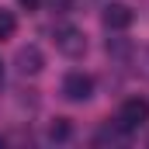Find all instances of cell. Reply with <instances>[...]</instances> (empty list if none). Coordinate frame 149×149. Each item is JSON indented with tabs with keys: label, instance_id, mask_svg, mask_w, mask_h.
Wrapping results in <instances>:
<instances>
[{
	"label": "cell",
	"instance_id": "obj_7",
	"mask_svg": "<svg viewBox=\"0 0 149 149\" xmlns=\"http://www.w3.org/2000/svg\"><path fill=\"white\" fill-rule=\"evenodd\" d=\"M14 31H17V17H14L10 10L0 7V38H10Z\"/></svg>",
	"mask_w": 149,
	"mask_h": 149
},
{
	"label": "cell",
	"instance_id": "obj_9",
	"mask_svg": "<svg viewBox=\"0 0 149 149\" xmlns=\"http://www.w3.org/2000/svg\"><path fill=\"white\" fill-rule=\"evenodd\" d=\"M17 3H21V7H28V10H35V7H38V0H17Z\"/></svg>",
	"mask_w": 149,
	"mask_h": 149
},
{
	"label": "cell",
	"instance_id": "obj_3",
	"mask_svg": "<svg viewBox=\"0 0 149 149\" xmlns=\"http://www.w3.org/2000/svg\"><path fill=\"white\" fill-rule=\"evenodd\" d=\"M63 97L66 101H73V104H83V101H90L94 97V80L87 73H66V80H63Z\"/></svg>",
	"mask_w": 149,
	"mask_h": 149
},
{
	"label": "cell",
	"instance_id": "obj_6",
	"mask_svg": "<svg viewBox=\"0 0 149 149\" xmlns=\"http://www.w3.org/2000/svg\"><path fill=\"white\" fill-rule=\"evenodd\" d=\"M70 135H73V125H70L66 118H56V121L49 125V139H52V142H66Z\"/></svg>",
	"mask_w": 149,
	"mask_h": 149
},
{
	"label": "cell",
	"instance_id": "obj_10",
	"mask_svg": "<svg viewBox=\"0 0 149 149\" xmlns=\"http://www.w3.org/2000/svg\"><path fill=\"white\" fill-rule=\"evenodd\" d=\"M0 83H3V63H0Z\"/></svg>",
	"mask_w": 149,
	"mask_h": 149
},
{
	"label": "cell",
	"instance_id": "obj_4",
	"mask_svg": "<svg viewBox=\"0 0 149 149\" xmlns=\"http://www.w3.org/2000/svg\"><path fill=\"white\" fill-rule=\"evenodd\" d=\"M14 66H17V73H21V76L42 73V66H45L42 49H38V45H21V49H17V56H14Z\"/></svg>",
	"mask_w": 149,
	"mask_h": 149
},
{
	"label": "cell",
	"instance_id": "obj_2",
	"mask_svg": "<svg viewBox=\"0 0 149 149\" xmlns=\"http://www.w3.org/2000/svg\"><path fill=\"white\" fill-rule=\"evenodd\" d=\"M146 121H149V101L128 97V101L121 104V111H118V128H121V132H135V128H142Z\"/></svg>",
	"mask_w": 149,
	"mask_h": 149
},
{
	"label": "cell",
	"instance_id": "obj_1",
	"mask_svg": "<svg viewBox=\"0 0 149 149\" xmlns=\"http://www.w3.org/2000/svg\"><path fill=\"white\" fill-rule=\"evenodd\" d=\"M52 42H56V49H59L63 56H70V59H80V56L87 52V38H83V31L73 28V24H56Z\"/></svg>",
	"mask_w": 149,
	"mask_h": 149
},
{
	"label": "cell",
	"instance_id": "obj_8",
	"mask_svg": "<svg viewBox=\"0 0 149 149\" xmlns=\"http://www.w3.org/2000/svg\"><path fill=\"white\" fill-rule=\"evenodd\" d=\"M108 52H111L114 59L128 56V42H121V38H108Z\"/></svg>",
	"mask_w": 149,
	"mask_h": 149
},
{
	"label": "cell",
	"instance_id": "obj_5",
	"mask_svg": "<svg viewBox=\"0 0 149 149\" xmlns=\"http://www.w3.org/2000/svg\"><path fill=\"white\" fill-rule=\"evenodd\" d=\"M132 7H125V3H108L104 7V28L108 31H125L128 24H132Z\"/></svg>",
	"mask_w": 149,
	"mask_h": 149
}]
</instances>
